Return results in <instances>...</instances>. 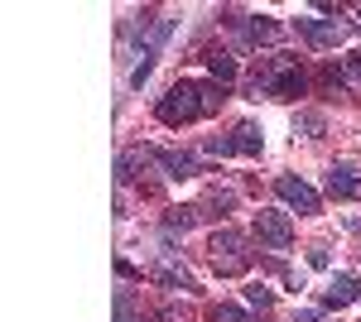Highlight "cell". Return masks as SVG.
<instances>
[{
	"mask_svg": "<svg viewBox=\"0 0 361 322\" xmlns=\"http://www.w3.org/2000/svg\"><path fill=\"white\" fill-rule=\"evenodd\" d=\"M231 149H236V154H260V149H265V135H260V125L241 120V125L231 130Z\"/></svg>",
	"mask_w": 361,
	"mask_h": 322,
	"instance_id": "obj_9",
	"label": "cell"
},
{
	"mask_svg": "<svg viewBox=\"0 0 361 322\" xmlns=\"http://www.w3.org/2000/svg\"><path fill=\"white\" fill-rule=\"evenodd\" d=\"M255 236H260V245H270V250H289L294 245V221H289V212H279V207H265V212H255Z\"/></svg>",
	"mask_w": 361,
	"mask_h": 322,
	"instance_id": "obj_3",
	"label": "cell"
},
{
	"mask_svg": "<svg viewBox=\"0 0 361 322\" xmlns=\"http://www.w3.org/2000/svg\"><path fill=\"white\" fill-rule=\"evenodd\" d=\"M308 265H313V269H328V250H323V245H313V250H308Z\"/></svg>",
	"mask_w": 361,
	"mask_h": 322,
	"instance_id": "obj_20",
	"label": "cell"
},
{
	"mask_svg": "<svg viewBox=\"0 0 361 322\" xmlns=\"http://www.w3.org/2000/svg\"><path fill=\"white\" fill-rule=\"evenodd\" d=\"M212 322H250V318L241 308H231V303H217V308H212Z\"/></svg>",
	"mask_w": 361,
	"mask_h": 322,
	"instance_id": "obj_17",
	"label": "cell"
},
{
	"mask_svg": "<svg viewBox=\"0 0 361 322\" xmlns=\"http://www.w3.org/2000/svg\"><path fill=\"white\" fill-rule=\"evenodd\" d=\"M116 322H135V298H130V289H116Z\"/></svg>",
	"mask_w": 361,
	"mask_h": 322,
	"instance_id": "obj_14",
	"label": "cell"
},
{
	"mask_svg": "<svg viewBox=\"0 0 361 322\" xmlns=\"http://www.w3.org/2000/svg\"><path fill=\"white\" fill-rule=\"evenodd\" d=\"M299 34L313 49H337V44H347L357 34V25L352 20H299Z\"/></svg>",
	"mask_w": 361,
	"mask_h": 322,
	"instance_id": "obj_4",
	"label": "cell"
},
{
	"mask_svg": "<svg viewBox=\"0 0 361 322\" xmlns=\"http://www.w3.org/2000/svg\"><path fill=\"white\" fill-rule=\"evenodd\" d=\"M154 279H159L164 289H193V274L183 265H173V260H159V265H154Z\"/></svg>",
	"mask_w": 361,
	"mask_h": 322,
	"instance_id": "obj_12",
	"label": "cell"
},
{
	"mask_svg": "<svg viewBox=\"0 0 361 322\" xmlns=\"http://www.w3.org/2000/svg\"><path fill=\"white\" fill-rule=\"evenodd\" d=\"M328 192L342 197V202H347V197H361V178L347 168V163H333V168H328Z\"/></svg>",
	"mask_w": 361,
	"mask_h": 322,
	"instance_id": "obj_8",
	"label": "cell"
},
{
	"mask_svg": "<svg viewBox=\"0 0 361 322\" xmlns=\"http://www.w3.org/2000/svg\"><path fill=\"white\" fill-rule=\"evenodd\" d=\"M342 82H347V87H361V54L342 58Z\"/></svg>",
	"mask_w": 361,
	"mask_h": 322,
	"instance_id": "obj_16",
	"label": "cell"
},
{
	"mask_svg": "<svg viewBox=\"0 0 361 322\" xmlns=\"http://www.w3.org/2000/svg\"><path fill=\"white\" fill-rule=\"evenodd\" d=\"M130 168H135V154H121V163H116V183H130V178H135Z\"/></svg>",
	"mask_w": 361,
	"mask_h": 322,
	"instance_id": "obj_18",
	"label": "cell"
},
{
	"mask_svg": "<svg viewBox=\"0 0 361 322\" xmlns=\"http://www.w3.org/2000/svg\"><path fill=\"white\" fill-rule=\"evenodd\" d=\"M357 20H361V5H357Z\"/></svg>",
	"mask_w": 361,
	"mask_h": 322,
	"instance_id": "obj_23",
	"label": "cell"
},
{
	"mask_svg": "<svg viewBox=\"0 0 361 322\" xmlns=\"http://www.w3.org/2000/svg\"><path fill=\"white\" fill-rule=\"evenodd\" d=\"M207 73H212V82L231 87V82H236V58L226 54V49H212V54H207Z\"/></svg>",
	"mask_w": 361,
	"mask_h": 322,
	"instance_id": "obj_11",
	"label": "cell"
},
{
	"mask_svg": "<svg viewBox=\"0 0 361 322\" xmlns=\"http://www.w3.org/2000/svg\"><path fill=\"white\" fill-rule=\"evenodd\" d=\"M154 159L169 168V178H197L193 154H178V149H154Z\"/></svg>",
	"mask_w": 361,
	"mask_h": 322,
	"instance_id": "obj_10",
	"label": "cell"
},
{
	"mask_svg": "<svg viewBox=\"0 0 361 322\" xmlns=\"http://www.w3.org/2000/svg\"><path fill=\"white\" fill-rule=\"evenodd\" d=\"M294 130H304L308 140H318V135H323V116H318V111H304V116L294 120Z\"/></svg>",
	"mask_w": 361,
	"mask_h": 322,
	"instance_id": "obj_15",
	"label": "cell"
},
{
	"mask_svg": "<svg viewBox=\"0 0 361 322\" xmlns=\"http://www.w3.org/2000/svg\"><path fill=\"white\" fill-rule=\"evenodd\" d=\"M197 207H169V216H164V226L169 231H188V226H197Z\"/></svg>",
	"mask_w": 361,
	"mask_h": 322,
	"instance_id": "obj_13",
	"label": "cell"
},
{
	"mask_svg": "<svg viewBox=\"0 0 361 322\" xmlns=\"http://www.w3.org/2000/svg\"><path fill=\"white\" fill-rule=\"evenodd\" d=\"M294 322H323V313H313V308H304V313H294Z\"/></svg>",
	"mask_w": 361,
	"mask_h": 322,
	"instance_id": "obj_22",
	"label": "cell"
},
{
	"mask_svg": "<svg viewBox=\"0 0 361 322\" xmlns=\"http://www.w3.org/2000/svg\"><path fill=\"white\" fill-rule=\"evenodd\" d=\"M116 274H121V279H140V269L130 265V260H116Z\"/></svg>",
	"mask_w": 361,
	"mask_h": 322,
	"instance_id": "obj_21",
	"label": "cell"
},
{
	"mask_svg": "<svg viewBox=\"0 0 361 322\" xmlns=\"http://www.w3.org/2000/svg\"><path fill=\"white\" fill-rule=\"evenodd\" d=\"M226 101V87L222 82H173L169 97L159 101V120L164 125H193L202 116H217Z\"/></svg>",
	"mask_w": 361,
	"mask_h": 322,
	"instance_id": "obj_1",
	"label": "cell"
},
{
	"mask_svg": "<svg viewBox=\"0 0 361 322\" xmlns=\"http://www.w3.org/2000/svg\"><path fill=\"white\" fill-rule=\"evenodd\" d=\"M231 25L246 29V44H275L279 39V20H270V15H250V20H231Z\"/></svg>",
	"mask_w": 361,
	"mask_h": 322,
	"instance_id": "obj_7",
	"label": "cell"
},
{
	"mask_svg": "<svg viewBox=\"0 0 361 322\" xmlns=\"http://www.w3.org/2000/svg\"><path fill=\"white\" fill-rule=\"evenodd\" d=\"M246 298L255 303V308H270V303H275V294H270V289H260V284H255V289H246Z\"/></svg>",
	"mask_w": 361,
	"mask_h": 322,
	"instance_id": "obj_19",
	"label": "cell"
},
{
	"mask_svg": "<svg viewBox=\"0 0 361 322\" xmlns=\"http://www.w3.org/2000/svg\"><path fill=\"white\" fill-rule=\"evenodd\" d=\"M212 265H217V274H246L250 269V255H246V236L241 231H231V226H222L217 236H212Z\"/></svg>",
	"mask_w": 361,
	"mask_h": 322,
	"instance_id": "obj_2",
	"label": "cell"
},
{
	"mask_svg": "<svg viewBox=\"0 0 361 322\" xmlns=\"http://www.w3.org/2000/svg\"><path fill=\"white\" fill-rule=\"evenodd\" d=\"M275 192H279V197H284V202H289L299 216H313L318 207H323V202H318V192L308 188L304 178H289V173H284V178H275Z\"/></svg>",
	"mask_w": 361,
	"mask_h": 322,
	"instance_id": "obj_5",
	"label": "cell"
},
{
	"mask_svg": "<svg viewBox=\"0 0 361 322\" xmlns=\"http://www.w3.org/2000/svg\"><path fill=\"white\" fill-rule=\"evenodd\" d=\"M357 298H361V284L352 274H337L333 284L323 289V308H347V303H357Z\"/></svg>",
	"mask_w": 361,
	"mask_h": 322,
	"instance_id": "obj_6",
	"label": "cell"
}]
</instances>
